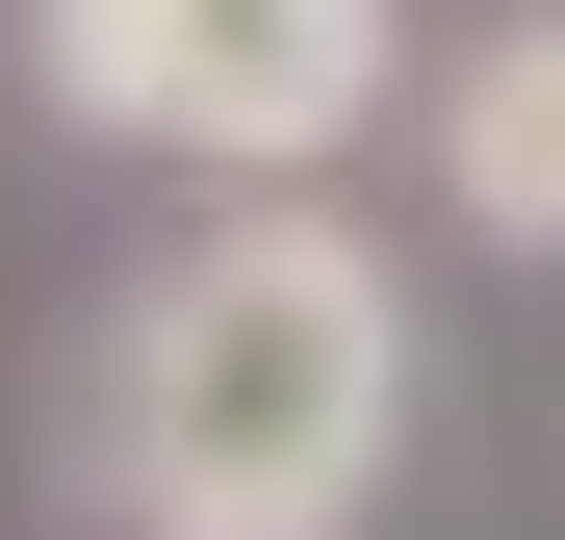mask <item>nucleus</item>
<instances>
[{
	"instance_id": "7ed1b4c3",
	"label": "nucleus",
	"mask_w": 565,
	"mask_h": 540,
	"mask_svg": "<svg viewBox=\"0 0 565 540\" xmlns=\"http://www.w3.org/2000/svg\"><path fill=\"white\" fill-rule=\"evenodd\" d=\"M412 155L489 257H565V0H489L437 77H412Z\"/></svg>"
},
{
	"instance_id": "f257e3e1",
	"label": "nucleus",
	"mask_w": 565,
	"mask_h": 540,
	"mask_svg": "<svg viewBox=\"0 0 565 540\" xmlns=\"http://www.w3.org/2000/svg\"><path fill=\"white\" fill-rule=\"evenodd\" d=\"M52 464L104 540H360V489L412 464V257L360 207H206L104 284Z\"/></svg>"
},
{
	"instance_id": "f03ea898",
	"label": "nucleus",
	"mask_w": 565,
	"mask_h": 540,
	"mask_svg": "<svg viewBox=\"0 0 565 540\" xmlns=\"http://www.w3.org/2000/svg\"><path fill=\"white\" fill-rule=\"evenodd\" d=\"M26 104L206 207H334V155L412 104L386 0H26Z\"/></svg>"
}]
</instances>
